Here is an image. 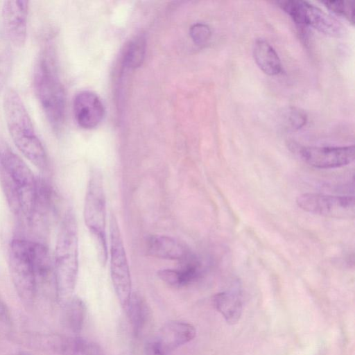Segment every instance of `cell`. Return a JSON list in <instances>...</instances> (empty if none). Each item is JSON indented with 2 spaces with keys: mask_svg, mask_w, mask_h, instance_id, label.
<instances>
[{
  "mask_svg": "<svg viewBox=\"0 0 355 355\" xmlns=\"http://www.w3.org/2000/svg\"><path fill=\"white\" fill-rule=\"evenodd\" d=\"M3 107L6 125L15 145L37 168L45 169V150L21 97L15 89L9 88L6 91Z\"/></svg>",
  "mask_w": 355,
  "mask_h": 355,
  "instance_id": "cell-1",
  "label": "cell"
},
{
  "mask_svg": "<svg viewBox=\"0 0 355 355\" xmlns=\"http://www.w3.org/2000/svg\"><path fill=\"white\" fill-rule=\"evenodd\" d=\"M78 272V239L77 223L69 210L62 220L58 234L54 262L56 296L63 305L72 297Z\"/></svg>",
  "mask_w": 355,
  "mask_h": 355,
  "instance_id": "cell-2",
  "label": "cell"
},
{
  "mask_svg": "<svg viewBox=\"0 0 355 355\" xmlns=\"http://www.w3.org/2000/svg\"><path fill=\"white\" fill-rule=\"evenodd\" d=\"M0 168L6 196L12 209L31 218L35 207L37 179L25 162L0 141Z\"/></svg>",
  "mask_w": 355,
  "mask_h": 355,
  "instance_id": "cell-3",
  "label": "cell"
},
{
  "mask_svg": "<svg viewBox=\"0 0 355 355\" xmlns=\"http://www.w3.org/2000/svg\"><path fill=\"white\" fill-rule=\"evenodd\" d=\"M33 85L45 116L55 130L64 121L65 95L62 85L46 54L41 55L33 72Z\"/></svg>",
  "mask_w": 355,
  "mask_h": 355,
  "instance_id": "cell-4",
  "label": "cell"
},
{
  "mask_svg": "<svg viewBox=\"0 0 355 355\" xmlns=\"http://www.w3.org/2000/svg\"><path fill=\"white\" fill-rule=\"evenodd\" d=\"M106 200L102 173L94 169L89 175L84 202L85 225L93 238L100 264L105 266L108 257L106 240Z\"/></svg>",
  "mask_w": 355,
  "mask_h": 355,
  "instance_id": "cell-5",
  "label": "cell"
},
{
  "mask_svg": "<svg viewBox=\"0 0 355 355\" xmlns=\"http://www.w3.org/2000/svg\"><path fill=\"white\" fill-rule=\"evenodd\" d=\"M35 243L23 239H14L9 250L10 272L15 290L21 300L33 302L37 288L34 266Z\"/></svg>",
  "mask_w": 355,
  "mask_h": 355,
  "instance_id": "cell-6",
  "label": "cell"
},
{
  "mask_svg": "<svg viewBox=\"0 0 355 355\" xmlns=\"http://www.w3.org/2000/svg\"><path fill=\"white\" fill-rule=\"evenodd\" d=\"M110 266L112 285L121 306L125 309L132 295V282L121 234L115 216L110 220Z\"/></svg>",
  "mask_w": 355,
  "mask_h": 355,
  "instance_id": "cell-7",
  "label": "cell"
},
{
  "mask_svg": "<svg viewBox=\"0 0 355 355\" xmlns=\"http://www.w3.org/2000/svg\"><path fill=\"white\" fill-rule=\"evenodd\" d=\"M275 3L296 23L310 26L318 31L339 37L345 33L344 26L333 16L305 1H277Z\"/></svg>",
  "mask_w": 355,
  "mask_h": 355,
  "instance_id": "cell-8",
  "label": "cell"
},
{
  "mask_svg": "<svg viewBox=\"0 0 355 355\" xmlns=\"http://www.w3.org/2000/svg\"><path fill=\"white\" fill-rule=\"evenodd\" d=\"M297 205L304 211L328 218L351 219L355 214L352 196L306 193L297 197Z\"/></svg>",
  "mask_w": 355,
  "mask_h": 355,
  "instance_id": "cell-9",
  "label": "cell"
},
{
  "mask_svg": "<svg viewBox=\"0 0 355 355\" xmlns=\"http://www.w3.org/2000/svg\"><path fill=\"white\" fill-rule=\"evenodd\" d=\"M196 335V328L191 324L169 321L146 343L145 355H171L175 349L191 341Z\"/></svg>",
  "mask_w": 355,
  "mask_h": 355,
  "instance_id": "cell-10",
  "label": "cell"
},
{
  "mask_svg": "<svg viewBox=\"0 0 355 355\" xmlns=\"http://www.w3.org/2000/svg\"><path fill=\"white\" fill-rule=\"evenodd\" d=\"M299 154L307 164L317 168L327 169L341 167L352 163L355 157L354 146H303Z\"/></svg>",
  "mask_w": 355,
  "mask_h": 355,
  "instance_id": "cell-11",
  "label": "cell"
},
{
  "mask_svg": "<svg viewBox=\"0 0 355 355\" xmlns=\"http://www.w3.org/2000/svg\"><path fill=\"white\" fill-rule=\"evenodd\" d=\"M28 1L26 0L5 1L2 6L3 21L6 31L14 45L21 47L27 35Z\"/></svg>",
  "mask_w": 355,
  "mask_h": 355,
  "instance_id": "cell-12",
  "label": "cell"
},
{
  "mask_svg": "<svg viewBox=\"0 0 355 355\" xmlns=\"http://www.w3.org/2000/svg\"><path fill=\"white\" fill-rule=\"evenodd\" d=\"M73 110L76 122L85 129L96 127L105 114V108L99 97L94 92L86 90L75 96Z\"/></svg>",
  "mask_w": 355,
  "mask_h": 355,
  "instance_id": "cell-13",
  "label": "cell"
},
{
  "mask_svg": "<svg viewBox=\"0 0 355 355\" xmlns=\"http://www.w3.org/2000/svg\"><path fill=\"white\" fill-rule=\"evenodd\" d=\"M148 255L157 259L182 261L191 253L175 239L164 235H151L146 240Z\"/></svg>",
  "mask_w": 355,
  "mask_h": 355,
  "instance_id": "cell-14",
  "label": "cell"
},
{
  "mask_svg": "<svg viewBox=\"0 0 355 355\" xmlns=\"http://www.w3.org/2000/svg\"><path fill=\"white\" fill-rule=\"evenodd\" d=\"M215 309L230 324L237 323L242 315L243 303L236 291H225L216 294L212 299Z\"/></svg>",
  "mask_w": 355,
  "mask_h": 355,
  "instance_id": "cell-15",
  "label": "cell"
},
{
  "mask_svg": "<svg viewBox=\"0 0 355 355\" xmlns=\"http://www.w3.org/2000/svg\"><path fill=\"white\" fill-rule=\"evenodd\" d=\"M252 53L256 64L265 73L275 76L282 71V63L278 54L265 40H255Z\"/></svg>",
  "mask_w": 355,
  "mask_h": 355,
  "instance_id": "cell-16",
  "label": "cell"
},
{
  "mask_svg": "<svg viewBox=\"0 0 355 355\" xmlns=\"http://www.w3.org/2000/svg\"><path fill=\"white\" fill-rule=\"evenodd\" d=\"M125 310L135 336L140 337L146 331L151 316L146 300L139 293H132Z\"/></svg>",
  "mask_w": 355,
  "mask_h": 355,
  "instance_id": "cell-17",
  "label": "cell"
},
{
  "mask_svg": "<svg viewBox=\"0 0 355 355\" xmlns=\"http://www.w3.org/2000/svg\"><path fill=\"white\" fill-rule=\"evenodd\" d=\"M55 348L60 355H105L98 344L80 336L59 338Z\"/></svg>",
  "mask_w": 355,
  "mask_h": 355,
  "instance_id": "cell-18",
  "label": "cell"
},
{
  "mask_svg": "<svg viewBox=\"0 0 355 355\" xmlns=\"http://www.w3.org/2000/svg\"><path fill=\"white\" fill-rule=\"evenodd\" d=\"M85 313L86 307L83 301L73 296L63 304L61 322L67 330L78 334L83 328Z\"/></svg>",
  "mask_w": 355,
  "mask_h": 355,
  "instance_id": "cell-19",
  "label": "cell"
},
{
  "mask_svg": "<svg viewBox=\"0 0 355 355\" xmlns=\"http://www.w3.org/2000/svg\"><path fill=\"white\" fill-rule=\"evenodd\" d=\"M158 277L173 288H181L196 281V274L189 267L180 265L178 268H164L157 271Z\"/></svg>",
  "mask_w": 355,
  "mask_h": 355,
  "instance_id": "cell-20",
  "label": "cell"
},
{
  "mask_svg": "<svg viewBox=\"0 0 355 355\" xmlns=\"http://www.w3.org/2000/svg\"><path fill=\"white\" fill-rule=\"evenodd\" d=\"M146 52V39L137 36L128 44L124 55V63L130 69H136L143 62Z\"/></svg>",
  "mask_w": 355,
  "mask_h": 355,
  "instance_id": "cell-21",
  "label": "cell"
},
{
  "mask_svg": "<svg viewBox=\"0 0 355 355\" xmlns=\"http://www.w3.org/2000/svg\"><path fill=\"white\" fill-rule=\"evenodd\" d=\"M306 114L302 110L290 107L285 110L282 116L283 126L288 130L295 131L302 128L306 123Z\"/></svg>",
  "mask_w": 355,
  "mask_h": 355,
  "instance_id": "cell-22",
  "label": "cell"
},
{
  "mask_svg": "<svg viewBox=\"0 0 355 355\" xmlns=\"http://www.w3.org/2000/svg\"><path fill=\"white\" fill-rule=\"evenodd\" d=\"M322 3L334 13L343 16L352 24H354V1H325Z\"/></svg>",
  "mask_w": 355,
  "mask_h": 355,
  "instance_id": "cell-23",
  "label": "cell"
},
{
  "mask_svg": "<svg viewBox=\"0 0 355 355\" xmlns=\"http://www.w3.org/2000/svg\"><path fill=\"white\" fill-rule=\"evenodd\" d=\"M189 33L193 42L198 45L206 44L211 36L209 26L200 22L193 24L190 28Z\"/></svg>",
  "mask_w": 355,
  "mask_h": 355,
  "instance_id": "cell-24",
  "label": "cell"
},
{
  "mask_svg": "<svg viewBox=\"0 0 355 355\" xmlns=\"http://www.w3.org/2000/svg\"><path fill=\"white\" fill-rule=\"evenodd\" d=\"M15 355H31V354L26 352H18Z\"/></svg>",
  "mask_w": 355,
  "mask_h": 355,
  "instance_id": "cell-25",
  "label": "cell"
}]
</instances>
